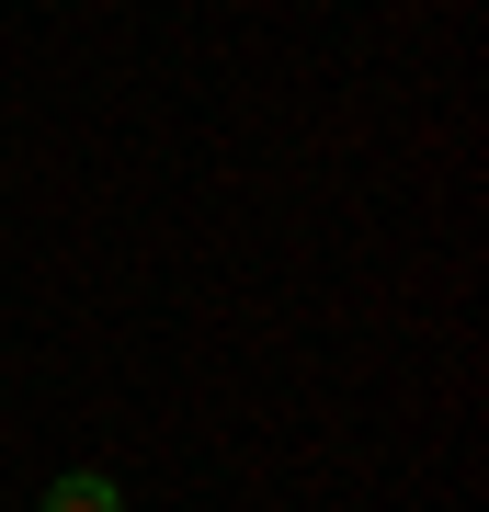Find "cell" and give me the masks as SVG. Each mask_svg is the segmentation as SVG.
Here are the masks:
<instances>
[{"label":"cell","instance_id":"cell-1","mask_svg":"<svg viewBox=\"0 0 489 512\" xmlns=\"http://www.w3.org/2000/svg\"><path fill=\"white\" fill-rule=\"evenodd\" d=\"M35 512H126V490H114L103 467H80V478H57V490H46Z\"/></svg>","mask_w":489,"mask_h":512}]
</instances>
